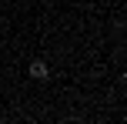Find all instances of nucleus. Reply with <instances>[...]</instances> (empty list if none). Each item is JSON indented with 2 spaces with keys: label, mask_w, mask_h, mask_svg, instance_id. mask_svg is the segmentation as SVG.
<instances>
[{
  "label": "nucleus",
  "mask_w": 127,
  "mask_h": 124,
  "mask_svg": "<svg viewBox=\"0 0 127 124\" xmlns=\"http://www.w3.org/2000/svg\"><path fill=\"white\" fill-rule=\"evenodd\" d=\"M27 74H30L33 81H47V77H50V71H47V64H44V60H33V64L27 67Z\"/></svg>",
  "instance_id": "f257e3e1"
}]
</instances>
